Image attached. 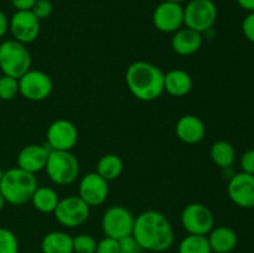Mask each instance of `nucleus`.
<instances>
[{"instance_id": "ea45409f", "label": "nucleus", "mask_w": 254, "mask_h": 253, "mask_svg": "<svg viewBox=\"0 0 254 253\" xmlns=\"http://www.w3.org/2000/svg\"><path fill=\"white\" fill-rule=\"evenodd\" d=\"M1 74H2V73H1V71H0V77H1Z\"/></svg>"}, {"instance_id": "f3484780", "label": "nucleus", "mask_w": 254, "mask_h": 253, "mask_svg": "<svg viewBox=\"0 0 254 253\" xmlns=\"http://www.w3.org/2000/svg\"><path fill=\"white\" fill-rule=\"evenodd\" d=\"M176 136L185 144H197L206 134V126L198 117L192 114L183 116L175 126Z\"/></svg>"}, {"instance_id": "e433bc0d", "label": "nucleus", "mask_w": 254, "mask_h": 253, "mask_svg": "<svg viewBox=\"0 0 254 253\" xmlns=\"http://www.w3.org/2000/svg\"><path fill=\"white\" fill-rule=\"evenodd\" d=\"M5 202H6V201H5L4 196H2V193L0 192V211H1V210H2V207H4Z\"/></svg>"}, {"instance_id": "423d86ee", "label": "nucleus", "mask_w": 254, "mask_h": 253, "mask_svg": "<svg viewBox=\"0 0 254 253\" xmlns=\"http://www.w3.org/2000/svg\"><path fill=\"white\" fill-rule=\"evenodd\" d=\"M216 20L217 6L212 0H191L184 7V25L200 34L212 29Z\"/></svg>"}, {"instance_id": "b1692460", "label": "nucleus", "mask_w": 254, "mask_h": 253, "mask_svg": "<svg viewBox=\"0 0 254 253\" xmlns=\"http://www.w3.org/2000/svg\"><path fill=\"white\" fill-rule=\"evenodd\" d=\"M123 168L124 164L121 156L116 154H106L97 163L96 173L99 174L104 180L112 181L121 176V174L123 173Z\"/></svg>"}, {"instance_id": "39448f33", "label": "nucleus", "mask_w": 254, "mask_h": 253, "mask_svg": "<svg viewBox=\"0 0 254 253\" xmlns=\"http://www.w3.org/2000/svg\"><path fill=\"white\" fill-rule=\"evenodd\" d=\"M45 170L52 183L66 186L74 183L78 176L79 163L71 151L50 150Z\"/></svg>"}, {"instance_id": "1a4fd4ad", "label": "nucleus", "mask_w": 254, "mask_h": 253, "mask_svg": "<svg viewBox=\"0 0 254 253\" xmlns=\"http://www.w3.org/2000/svg\"><path fill=\"white\" fill-rule=\"evenodd\" d=\"M181 223L189 235L207 236L215 226V217L207 206L193 202L189 203L183 210Z\"/></svg>"}, {"instance_id": "a211bd4d", "label": "nucleus", "mask_w": 254, "mask_h": 253, "mask_svg": "<svg viewBox=\"0 0 254 253\" xmlns=\"http://www.w3.org/2000/svg\"><path fill=\"white\" fill-rule=\"evenodd\" d=\"M202 45V37L200 32L189 27L179 29L174 32L171 39V47L180 56H190L197 52Z\"/></svg>"}, {"instance_id": "7ed1b4c3", "label": "nucleus", "mask_w": 254, "mask_h": 253, "mask_svg": "<svg viewBox=\"0 0 254 253\" xmlns=\"http://www.w3.org/2000/svg\"><path fill=\"white\" fill-rule=\"evenodd\" d=\"M37 186L35 174L27 173L16 166L4 171L0 180V192L6 202L19 206L31 201Z\"/></svg>"}, {"instance_id": "f257e3e1", "label": "nucleus", "mask_w": 254, "mask_h": 253, "mask_svg": "<svg viewBox=\"0 0 254 253\" xmlns=\"http://www.w3.org/2000/svg\"><path fill=\"white\" fill-rule=\"evenodd\" d=\"M131 236L143 250L151 252L168 251L174 243L171 223L163 213L155 210L144 211L136 216Z\"/></svg>"}, {"instance_id": "ddd939ff", "label": "nucleus", "mask_w": 254, "mask_h": 253, "mask_svg": "<svg viewBox=\"0 0 254 253\" xmlns=\"http://www.w3.org/2000/svg\"><path fill=\"white\" fill-rule=\"evenodd\" d=\"M227 193L238 207L254 208V175L241 171L231 176Z\"/></svg>"}, {"instance_id": "412c9836", "label": "nucleus", "mask_w": 254, "mask_h": 253, "mask_svg": "<svg viewBox=\"0 0 254 253\" xmlns=\"http://www.w3.org/2000/svg\"><path fill=\"white\" fill-rule=\"evenodd\" d=\"M42 253H73V237L62 231H54L41 241Z\"/></svg>"}, {"instance_id": "4be33fe9", "label": "nucleus", "mask_w": 254, "mask_h": 253, "mask_svg": "<svg viewBox=\"0 0 254 253\" xmlns=\"http://www.w3.org/2000/svg\"><path fill=\"white\" fill-rule=\"evenodd\" d=\"M60 197L56 191L47 186H41L35 190L31 197V202L37 211L42 213H54Z\"/></svg>"}, {"instance_id": "a878e982", "label": "nucleus", "mask_w": 254, "mask_h": 253, "mask_svg": "<svg viewBox=\"0 0 254 253\" xmlns=\"http://www.w3.org/2000/svg\"><path fill=\"white\" fill-rule=\"evenodd\" d=\"M19 93V79L1 74L0 77V99L11 101Z\"/></svg>"}, {"instance_id": "7c9ffc66", "label": "nucleus", "mask_w": 254, "mask_h": 253, "mask_svg": "<svg viewBox=\"0 0 254 253\" xmlns=\"http://www.w3.org/2000/svg\"><path fill=\"white\" fill-rule=\"evenodd\" d=\"M119 246H121V253H141L143 251V248L131 235L119 240Z\"/></svg>"}, {"instance_id": "20e7f679", "label": "nucleus", "mask_w": 254, "mask_h": 253, "mask_svg": "<svg viewBox=\"0 0 254 253\" xmlns=\"http://www.w3.org/2000/svg\"><path fill=\"white\" fill-rule=\"evenodd\" d=\"M31 54L21 42L6 40L0 44V71L19 79L31 67Z\"/></svg>"}, {"instance_id": "9b49d317", "label": "nucleus", "mask_w": 254, "mask_h": 253, "mask_svg": "<svg viewBox=\"0 0 254 253\" xmlns=\"http://www.w3.org/2000/svg\"><path fill=\"white\" fill-rule=\"evenodd\" d=\"M46 138L50 150L71 151L78 140V130L72 122L57 119L47 128Z\"/></svg>"}, {"instance_id": "473e14b6", "label": "nucleus", "mask_w": 254, "mask_h": 253, "mask_svg": "<svg viewBox=\"0 0 254 253\" xmlns=\"http://www.w3.org/2000/svg\"><path fill=\"white\" fill-rule=\"evenodd\" d=\"M241 169L243 173L254 175V149L245 151L241 156Z\"/></svg>"}, {"instance_id": "393cba45", "label": "nucleus", "mask_w": 254, "mask_h": 253, "mask_svg": "<svg viewBox=\"0 0 254 253\" xmlns=\"http://www.w3.org/2000/svg\"><path fill=\"white\" fill-rule=\"evenodd\" d=\"M179 253H212L207 236L189 235L179 245Z\"/></svg>"}, {"instance_id": "72a5a7b5", "label": "nucleus", "mask_w": 254, "mask_h": 253, "mask_svg": "<svg viewBox=\"0 0 254 253\" xmlns=\"http://www.w3.org/2000/svg\"><path fill=\"white\" fill-rule=\"evenodd\" d=\"M10 1L16 11H20V10H31L36 0H10Z\"/></svg>"}, {"instance_id": "f8f14e48", "label": "nucleus", "mask_w": 254, "mask_h": 253, "mask_svg": "<svg viewBox=\"0 0 254 253\" xmlns=\"http://www.w3.org/2000/svg\"><path fill=\"white\" fill-rule=\"evenodd\" d=\"M40 20L31 10H20L11 16L9 30L12 37L21 44H31L40 35Z\"/></svg>"}, {"instance_id": "5701e85b", "label": "nucleus", "mask_w": 254, "mask_h": 253, "mask_svg": "<svg viewBox=\"0 0 254 253\" xmlns=\"http://www.w3.org/2000/svg\"><path fill=\"white\" fill-rule=\"evenodd\" d=\"M210 156L221 169H230L236 160V150L228 141L217 140L211 146Z\"/></svg>"}, {"instance_id": "dca6fc26", "label": "nucleus", "mask_w": 254, "mask_h": 253, "mask_svg": "<svg viewBox=\"0 0 254 253\" xmlns=\"http://www.w3.org/2000/svg\"><path fill=\"white\" fill-rule=\"evenodd\" d=\"M49 154L50 149L45 145L30 144L24 146L17 155V168L31 174L39 173L46 166Z\"/></svg>"}, {"instance_id": "f704fd0d", "label": "nucleus", "mask_w": 254, "mask_h": 253, "mask_svg": "<svg viewBox=\"0 0 254 253\" xmlns=\"http://www.w3.org/2000/svg\"><path fill=\"white\" fill-rule=\"evenodd\" d=\"M7 29H9V21H7L6 16H5L4 12L0 10V39L6 34Z\"/></svg>"}, {"instance_id": "9d476101", "label": "nucleus", "mask_w": 254, "mask_h": 253, "mask_svg": "<svg viewBox=\"0 0 254 253\" xmlns=\"http://www.w3.org/2000/svg\"><path fill=\"white\" fill-rule=\"evenodd\" d=\"M54 83L51 77L42 71L30 68L19 78V93L25 99L40 102L51 94Z\"/></svg>"}, {"instance_id": "c85d7f7f", "label": "nucleus", "mask_w": 254, "mask_h": 253, "mask_svg": "<svg viewBox=\"0 0 254 253\" xmlns=\"http://www.w3.org/2000/svg\"><path fill=\"white\" fill-rule=\"evenodd\" d=\"M96 253H121L119 240L112 237H104L99 242H97Z\"/></svg>"}, {"instance_id": "4468645a", "label": "nucleus", "mask_w": 254, "mask_h": 253, "mask_svg": "<svg viewBox=\"0 0 254 253\" xmlns=\"http://www.w3.org/2000/svg\"><path fill=\"white\" fill-rule=\"evenodd\" d=\"M153 24L161 32L178 31L184 25V7L178 2H160L153 12Z\"/></svg>"}, {"instance_id": "f03ea898", "label": "nucleus", "mask_w": 254, "mask_h": 253, "mask_svg": "<svg viewBox=\"0 0 254 253\" xmlns=\"http://www.w3.org/2000/svg\"><path fill=\"white\" fill-rule=\"evenodd\" d=\"M164 76L165 73L155 64L136 61L127 68L126 82L135 98L151 102L164 93Z\"/></svg>"}, {"instance_id": "4c0bfd02", "label": "nucleus", "mask_w": 254, "mask_h": 253, "mask_svg": "<svg viewBox=\"0 0 254 253\" xmlns=\"http://www.w3.org/2000/svg\"><path fill=\"white\" fill-rule=\"evenodd\" d=\"M164 1H169V2H178V4H181L184 0H164Z\"/></svg>"}, {"instance_id": "c756f323", "label": "nucleus", "mask_w": 254, "mask_h": 253, "mask_svg": "<svg viewBox=\"0 0 254 253\" xmlns=\"http://www.w3.org/2000/svg\"><path fill=\"white\" fill-rule=\"evenodd\" d=\"M52 10H54V6H52V2L50 0H36L31 11L41 21V20L47 19L52 14Z\"/></svg>"}, {"instance_id": "58836bf2", "label": "nucleus", "mask_w": 254, "mask_h": 253, "mask_svg": "<svg viewBox=\"0 0 254 253\" xmlns=\"http://www.w3.org/2000/svg\"><path fill=\"white\" fill-rule=\"evenodd\" d=\"M2 174H4V171H2L1 168H0V180H1V178H2Z\"/></svg>"}, {"instance_id": "c9c22d12", "label": "nucleus", "mask_w": 254, "mask_h": 253, "mask_svg": "<svg viewBox=\"0 0 254 253\" xmlns=\"http://www.w3.org/2000/svg\"><path fill=\"white\" fill-rule=\"evenodd\" d=\"M237 4L248 12H254V0H237Z\"/></svg>"}, {"instance_id": "bb28decb", "label": "nucleus", "mask_w": 254, "mask_h": 253, "mask_svg": "<svg viewBox=\"0 0 254 253\" xmlns=\"http://www.w3.org/2000/svg\"><path fill=\"white\" fill-rule=\"evenodd\" d=\"M0 253H19L16 236L4 227H0Z\"/></svg>"}, {"instance_id": "2eb2a0df", "label": "nucleus", "mask_w": 254, "mask_h": 253, "mask_svg": "<svg viewBox=\"0 0 254 253\" xmlns=\"http://www.w3.org/2000/svg\"><path fill=\"white\" fill-rule=\"evenodd\" d=\"M79 197L89 206H99L107 200L109 189L108 181L104 180L99 174L88 173L82 178L78 188Z\"/></svg>"}, {"instance_id": "aec40b11", "label": "nucleus", "mask_w": 254, "mask_h": 253, "mask_svg": "<svg viewBox=\"0 0 254 253\" xmlns=\"http://www.w3.org/2000/svg\"><path fill=\"white\" fill-rule=\"evenodd\" d=\"M192 88V78L184 69H171L164 76V91L173 97H184Z\"/></svg>"}, {"instance_id": "6e6552de", "label": "nucleus", "mask_w": 254, "mask_h": 253, "mask_svg": "<svg viewBox=\"0 0 254 253\" xmlns=\"http://www.w3.org/2000/svg\"><path fill=\"white\" fill-rule=\"evenodd\" d=\"M89 211H91V207L79 196L72 195L60 198L54 215L62 226L74 228L77 226L83 225L88 220Z\"/></svg>"}, {"instance_id": "2f4dec72", "label": "nucleus", "mask_w": 254, "mask_h": 253, "mask_svg": "<svg viewBox=\"0 0 254 253\" xmlns=\"http://www.w3.org/2000/svg\"><path fill=\"white\" fill-rule=\"evenodd\" d=\"M242 32L246 39L254 44V12H248L242 21Z\"/></svg>"}, {"instance_id": "6ab92c4d", "label": "nucleus", "mask_w": 254, "mask_h": 253, "mask_svg": "<svg viewBox=\"0 0 254 253\" xmlns=\"http://www.w3.org/2000/svg\"><path fill=\"white\" fill-rule=\"evenodd\" d=\"M207 240L212 253H231L238 242L236 232L227 226L213 227L208 233Z\"/></svg>"}, {"instance_id": "cd10ccee", "label": "nucleus", "mask_w": 254, "mask_h": 253, "mask_svg": "<svg viewBox=\"0 0 254 253\" xmlns=\"http://www.w3.org/2000/svg\"><path fill=\"white\" fill-rule=\"evenodd\" d=\"M97 241L91 235H78L73 237L74 253H96Z\"/></svg>"}, {"instance_id": "0eeeda50", "label": "nucleus", "mask_w": 254, "mask_h": 253, "mask_svg": "<svg viewBox=\"0 0 254 253\" xmlns=\"http://www.w3.org/2000/svg\"><path fill=\"white\" fill-rule=\"evenodd\" d=\"M135 217L130 211L121 205H114L107 208L102 217V230L107 237L122 240L133 233Z\"/></svg>"}]
</instances>
